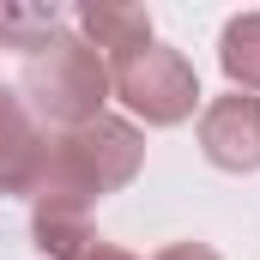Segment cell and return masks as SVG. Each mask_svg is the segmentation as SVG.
<instances>
[{"label": "cell", "instance_id": "obj_1", "mask_svg": "<svg viewBox=\"0 0 260 260\" xmlns=\"http://www.w3.org/2000/svg\"><path fill=\"white\" fill-rule=\"evenodd\" d=\"M139 164H145L139 127L121 121V115H97L85 127L49 139V164H43V182H37L30 200H61V206H85L91 212V200L127 188L139 176Z\"/></svg>", "mask_w": 260, "mask_h": 260}, {"label": "cell", "instance_id": "obj_2", "mask_svg": "<svg viewBox=\"0 0 260 260\" xmlns=\"http://www.w3.org/2000/svg\"><path fill=\"white\" fill-rule=\"evenodd\" d=\"M18 91H24V109H30L43 127L73 133V127H85V121L103 115V97H109V61H103L85 37L55 30V37L24 61Z\"/></svg>", "mask_w": 260, "mask_h": 260}, {"label": "cell", "instance_id": "obj_3", "mask_svg": "<svg viewBox=\"0 0 260 260\" xmlns=\"http://www.w3.org/2000/svg\"><path fill=\"white\" fill-rule=\"evenodd\" d=\"M109 85H115V97L127 103L139 121H151V127H176V121H188L200 103V79L194 67L182 61L176 49H139L127 61L109 67Z\"/></svg>", "mask_w": 260, "mask_h": 260}, {"label": "cell", "instance_id": "obj_4", "mask_svg": "<svg viewBox=\"0 0 260 260\" xmlns=\"http://www.w3.org/2000/svg\"><path fill=\"white\" fill-rule=\"evenodd\" d=\"M200 151L242 176V170H260V97L254 91H230V97H212L206 115H200Z\"/></svg>", "mask_w": 260, "mask_h": 260}, {"label": "cell", "instance_id": "obj_5", "mask_svg": "<svg viewBox=\"0 0 260 260\" xmlns=\"http://www.w3.org/2000/svg\"><path fill=\"white\" fill-rule=\"evenodd\" d=\"M49 164V133L24 109V97L0 91V194H37Z\"/></svg>", "mask_w": 260, "mask_h": 260}, {"label": "cell", "instance_id": "obj_6", "mask_svg": "<svg viewBox=\"0 0 260 260\" xmlns=\"http://www.w3.org/2000/svg\"><path fill=\"white\" fill-rule=\"evenodd\" d=\"M79 30L109 67L139 55V49H151V12L145 6H103V0H91V6H79Z\"/></svg>", "mask_w": 260, "mask_h": 260}, {"label": "cell", "instance_id": "obj_7", "mask_svg": "<svg viewBox=\"0 0 260 260\" xmlns=\"http://www.w3.org/2000/svg\"><path fill=\"white\" fill-rule=\"evenodd\" d=\"M218 61H224V73H230L236 91H260V12H242V18L224 24Z\"/></svg>", "mask_w": 260, "mask_h": 260}, {"label": "cell", "instance_id": "obj_8", "mask_svg": "<svg viewBox=\"0 0 260 260\" xmlns=\"http://www.w3.org/2000/svg\"><path fill=\"white\" fill-rule=\"evenodd\" d=\"M61 30V6H18L0 0V49H43Z\"/></svg>", "mask_w": 260, "mask_h": 260}, {"label": "cell", "instance_id": "obj_9", "mask_svg": "<svg viewBox=\"0 0 260 260\" xmlns=\"http://www.w3.org/2000/svg\"><path fill=\"white\" fill-rule=\"evenodd\" d=\"M73 260H133V254H127V248H115V242H85Z\"/></svg>", "mask_w": 260, "mask_h": 260}, {"label": "cell", "instance_id": "obj_10", "mask_svg": "<svg viewBox=\"0 0 260 260\" xmlns=\"http://www.w3.org/2000/svg\"><path fill=\"white\" fill-rule=\"evenodd\" d=\"M157 260H218V254H212L206 242H176V248H164Z\"/></svg>", "mask_w": 260, "mask_h": 260}]
</instances>
